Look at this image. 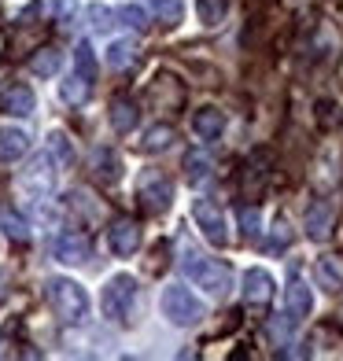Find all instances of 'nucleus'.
I'll return each instance as SVG.
<instances>
[{
  "label": "nucleus",
  "mask_w": 343,
  "mask_h": 361,
  "mask_svg": "<svg viewBox=\"0 0 343 361\" xmlns=\"http://www.w3.org/2000/svg\"><path fill=\"white\" fill-rule=\"evenodd\" d=\"M137 302H140V284H137V276H129V273H114L111 281L104 284V291H100L104 317H107L111 324H119V328L133 324Z\"/></svg>",
  "instance_id": "f257e3e1"
},
{
  "label": "nucleus",
  "mask_w": 343,
  "mask_h": 361,
  "mask_svg": "<svg viewBox=\"0 0 343 361\" xmlns=\"http://www.w3.org/2000/svg\"><path fill=\"white\" fill-rule=\"evenodd\" d=\"M181 273L195 288H203L207 295H215V299H225L229 291H233V269H229V262H218V258H207L200 251H185L181 255Z\"/></svg>",
  "instance_id": "f03ea898"
},
{
  "label": "nucleus",
  "mask_w": 343,
  "mask_h": 361,
  "mask_svg": "<svg viewBox=\"0 0 343 361\" xmlns=\"http://www.w3.org/2000/svg\"><path fill=\"white\" fill-rule=\"evenodd\" d=\"M44 299L52 306V314L63 324H81L89 317V291L71 276H48L44 281Z\"/></svg>",
  "instance_id": "7ed1b4c3"
},
{
  "label": "nucleus",
  "mask_w": 343,
  "mask_h": 361,
  "mask_svg": "<svg viewBox=\"0 0 343 361\" xmlns=\"http://www.w3.org/2000/svg\"><path fill=\"white\" fill-rule=\"evenodd\" d=\"M159 306H162V317H167L174 328H192V324H200L207 317V306L195 299L185 284H167L162 288Z\"/></svg>",
  "instance_id": "20e7f679"
},
{
  "label": "nucleus",
  "mask_w": 343,
  "mask_h": 361,
  "mask_svg": "<svg viewBox=\"0 0 343 361\" xmlns=\"http://www.w3.org/2000/svg\"><path fill=\"white\" fill-rule=\"evenodd\" d=\"M56 166L59 162L48 152H41L37 159H30V166L19 173V188L30 195V200H48L52 188H56Z\"/></svg>",
  "instance_id": "39448f33"
},
{
  "label": "nucleus",
  "mask_w": 343,
  "mask_h": 361,
  "mask_svg": "<svg viewBox=\"0 0 343 361\" xmlns=\"http://www.w3.org/2000/svg\"><path fill=\"white\" fill-rule=\"evenodd\" d=\"M137 200L148 214H162V210H170V203H174V180L162 170H144L140 180H137Z\"/></svg>",
  "instance_id": "423d86ee"
},
{
  "label": "nucleus",
  "mask_w": 343,
  "mask_h": 361,
  "mask_svg": "<svg viewBox=\"0 0 343 361\" xmlns=\"http://www.w3.org/2000/svg\"><path fill=\"white\" fill-rule=\"evenodd\" d=\"M192 221H195V228L203 233L207 243H215V247H225V243H229L225 210H222L215 200H195V203H192Z\"/></svg>",
  "instance_id": "0eeeda50"
},
{
  "label": "nucleus",
  "mask_w": 343,
  "mask_h": 361,
  "mask_svg": "<svg viewBox=\"0 0 343 361\" xmlns=\"http://www.w3.org/2000/svg\"><path fill=\"white\" fill-rule=\"evenodd\" d=\"M52 255H56V262H63V266H85V262L92 258V243H89L85 233L67 228V233H59L52 240Z\"/></svg>",
  "instance_id": "6e6552de"
},
{
  "label": "nucleus",
  "mask_w": 343,
  "mask_h": 361,
  "mask_svg": "<svg viewBox=\"0 0 343 361\" xmlns=\"http://www.w3.org/2000/svg\"><path fill=\"white\" fill-rule=\"evenodd\" d=\"M107 247L114 258H129L140 247V225L133 218H114L107 228Z\"/></svg>",
  "instance_id": "1a4fd4ad"
},
{
  "label": "nucleus",
  "mask_w": 343,
  "mask_h": 361,
  "mask_svg": "<svg viewBox=\"0 0 343 361\" xmlns=\"http://www.w3.org/2000/svg\"><path fill=\"white\" fill-rule=\"evenodd\" d=\"M240 284H243V302L255 306V310H266L270 299H273V291H277L270 269H263V266H251L248 273H243Z\"/></svg>",
  "instance_id": "9d476101"
},
{
  "label": "nucleus",
  "mask_w": 343,
  "mask_h": 361,
  "mask_svg": "<svg viewBox=\"0 0 343 361\" xmlns=\"http://www.w3.org/2000/svg\"><path fill=\"white\" fill-rule=\"evenodd\" d=\"M332 221H336V207L332 203H325V200H314L306 207V221H303V228H306V236L314 240V243H321V240H329L332 236Z\"/></svg>",
  "instance_id": "9b49d317"
},
{
  "label": "nucleus",
  "mask_w": 343,
  "mask_h": 361,
  "mask_svg": "<svg viewBox=\"0 0 343 361\" xmlns=\"http://www.w3.org/2000/svg\"><path fill=\"white\" fill-rule=\"evenodd\" d=\"M310 310H314V291H310L299 276H291L288 288H284V310L281 314H288L296 324H303L310 317Z\"/></svg>",
  "instance_id": "f8f14e48"
},
{
  "label": "nucleus",
  "mask_w": 343,
  "mask_h": 361,
  "mask_svg": "<svg viewBox=\"0 0 343 361\" xmlns=\"http://www.w3.org/2000/svg\"><path fill=\"white\" fill-rule=\"evenodd\" d=\"M270 170H273V152L258 147V152L243 162V173H240V185L243 192H263V185L270 180Z\"/></svg>",
  "instance_id": "ddd939ff"
},
{
  "label": "nucleus",
  "mask_w": 343,
  "mask_h": 361,
  "mask_svg": "<svg viewBox=\"0 0 343 361\" xmlns=\"http://www.w3.org/2000/svg\"><path fill=\"white\" fill-rule=\"evenodd\" d=\"M192 133H195V140H203V144H218L222 133H225V114L215 111V107H200L192 114Z\"/></svg>",
  "instance_id": "4468645a"
},
{
  "label": "nucleus",
  "mask_w": 343,
  "mask_h": 361,
  "mask_svg": "<svg viewBox=\"0 0 343 361\" xmlns=\"http://www.w3.org/2000/svg\"><path fill=\"white\" fill-rule=\"evenodd\" d=\"M107 118H111V129L114 133H133L137 122H140V111L129 96H114L111 107H107Z\"/></svg>",
  "instance_id": "2eb2a0df"
},
{
  "label": "nucleus",
  "mask_w": 343,
  "mask_h": 361,
  "mask_svg": "<svg viewBox=\"0 0 343 361\" xmlns=\"http://www.w3.org/2000/svg\"><path fill=\"white\" fill-rule=\"evenodd\" d=\"M30 152V133L19 126H0V162H19Z\"/></svg>",
  "instance_id": "dca6fc26"
},
{
  "label": "nucleus",
  "mask_w": 343,
  "mask_h": 361,
  "mask_svg": "<svg viewBox=\"0 0 343 361\" xmlns=\"http://www.w3.org/2000/svg\"><path fill=\"white\" fill-rule=\"evenodd\" d=\"M34 107H37V100H34V89L30 85H11L4 96H0V111L15 114V118H30Z\"/></svg>",
  "instance_id": "f3484780"
},
{
  "label": "nucleus",
  "mask_w": 343,
  "mask_h": 361,
  "mask_svg": "<svg viewBox=\"0 0 343 361\" xmlns=\"http://www.w3.org/2000/svg\"><path fill=\"white\" fill-rule=\"evenodd\" d=\"M314 281H318V288L339 295L343 291V258H336V255L318 258L314 262Z\"/></svg>",
  "instance_id": "a211bd4d"
},
{
  "label": "nucleus",
  "mask_w": 343,
  "mask_h": 361,
  "mask_svg": "<svg viewBox=\"0 0 343 361\" xmlns=\"http://www.w3.org/2000/svg\"><path fill=\"white\" fill-rule=\"evenodd\" d=\"M92 173L104 180V185H114V180L122 177V159L119 152H111V147H96L92 152Z\"/></svg>",
  "instance_id": "6ab92c4d"
},
{
  "label": "nucleus",
  "mask_w": 343,
  "mask_h": 361,
  "mask_svg": "<svg viewBox=\"0 0 343 361\" xmlns=\"http://www.w3.org/2000/svg\"><path fill=\"white\" fill-rule=\"evenodd\" d=\"M0 233H4L8 240H15V243H26L30 240V221L11 203H0Z\"/></svg>",
  "instance_id": "aec40b11"
},
{
  "label": "nucleus",
  "mask_w": 343,
  "mask_h": 361,
  "mask_svg": "<svg viewBox=\"0 0 343 361\" xmlns=\"http://www.w3.org/2000/svg\"><path fill=\"white\" fill-rule=\"evenodd\" d=\"M89 92H92V81L81 78V74H71L67 81H59V96H63V104H71V107H81L89 100Z\"/></svg>",
  "instance_id": "412c9836"
},
{
  "label": "nucleus",
  "mask_w": 343,
  "mask_h": 361,
  "mask_svg": "<svg viewBox=\"0 0 343 361\" xmlns=\"http://www.w3.org/2000/svg\"><path fill=\"white\" fill-rule=\"evenodd\" d=\"M59 67H63V56L56 48H37V52L30 56V74H37V78H56Z\"/></svg>",
  "instance_id": "4be33fe9"
},
{
  "label": "nucleus",
  "mask_w": 343,
  "mask_h": 361,
  "mask_svg": "<svg viewBox=\"0 0 343 361\" xmlns=\"http://www.w3.org/2000/svg\"><path fill=\"white\" fill-rule=\"evenodd\" d=\"M215 177L210 173V159L203 155V152H188L185 155V180L195 188V185H207V180Z\"/></svg>",
  "instance_id": "5701e85b"
},
{
  "label": "nucleus",
  "mask_w": 343,
  "mask_h": 361,
  "mask_svg": "<svg viewBox=\"0 0 343 361\" xmlns=\"http://www.w3.org/2000/svg\"><path fill=\"white\" fill-rule=\"evenodd\" d=\"M133 59H137V41L122 37V41H111V44H107V67L122 71V67H129Z\"/></svg>",
  "instance_id": "b1692460"
},
{
  "label": "nucleus",
  "mask_w": 343,
  "mask_h": 361,
  "mask_svg": "<svg viewBox=\"0 0 343 361\" xmlns=\"http://www.w3.org/2000/svg\"><path fill=\"white\" fill-rule=\"evenodd\" d=\"M236 221H240L243 240H258V236H263V214H258V207L240 203V207H236Z\"/></svg>",
  "instance_id": "393cba45"
},
{
  "label": "nucleus",
  "mask_w": 343,
  "mask_h": 361,
  "mask_svg": "<svg viewBox=\"0 0 343 361\" xmlns=\"http://www.w3.org/2000/svg\"><path fill=\"white\" fill-rule=\"evenodd\" d=\"M177 140V133H174V126H167V122H162V126H152L148 129V133H144V140H140V147H144V152H167V147Z\"/></svg>",
  "instance_id": "a878e982"
},
{
  "label": "nucleus",
  "mask_w": 343,
  "mask_h": 361,
  "mask_svg": "<svg viewBox=\"0 0 343 361\" xmlns=\"http://www.w3.org/2000/svg\"><path fill=\"white\" fill-rule=\"evenodd\" d=\"M229 11V0H195V19H200L207 30H215Z\"/></svg>",
  "instance_id": "bb28decb"
},
{
  "label": "nucleus",
  "mask_w": 343,
  "mask_h": 361,
  "mask_svg": "<svg viewBox=\"0 0 343 361\" xmlns=\"http://www.w3.org/2000/svg\"><path fill=\"white\" fill-rule=\"evenodd\" d=\"M48 155H52L59 166H71L74 162V144L63 129H52V133H48Z\"/></svg>",
  "instance_id": "cd10ccee"
},
{
  "label": "nucleus",
  "mask_w": 343,
  "mask_h": 361,
  "mask_svg": "<svg viewBox=\"0 0 343 361\" xmlns=\"http://www.w3.org/2000/svg\"><path fill=\"white\" fill-rule=\"evenodd\" d=\"M74 74L96 81V52H92L89 41H81V44L74 48Z\"/></svg>",
  "instance_id": "c85d7f7f"
},
{
  "label": "nucleus",
  "mask_w": 343,
  "mask_h": 361,
  "mask_svg": "<svg viewBox=\"0 0 343 361\" xmlns=\"http://www.w3.org/2000/svg\"><path fill=\"white\" fill-rule=\"evenodd\" d=\"M119 19H122L129 30H137V34H144V30H148V11H144L140 4H122V8H119Z\"/></svg>",
  "instance_id": "c756f323"
},
{
  "label": "nucleus",
  "mask_w": 343,
  "mask_h": 361,
  "mask_svg": "<svg viewBox=\"0 0 343 361\" xmlns=\"http://www.w3.org/2000/svg\"><path fill=\"white\" fill-rule=\"evenodd\" d=\"M148 8L159 15L167 26H174V23H181V0H148Z\"/></svg>",
  "instance_id": "7c9ffc66"
},
{
  "label": "nucleus",
  "mask_w": 343,
  "mask_h": 361,
  "mask_svg": "<svg viewBox=\"0 0 343 361\" xmlns=\"http://www.w3.org/2000/svg\"><path fill=\"white\" fill-rule=\"evenodd\" d=\"M89 19H92L96 34H107V30L114 26V19H119V11H111V8H104V4H92V8H89Z\"/></svg>",
  "instance_id": "2f4dec72"
},
{
  "label": "nucleus",
  "mask_w": 343,
  "mask_h": 361,
  "mask_svg": "<svg viewBox=\"0 0 343 361\" xmlns=\"http://www.w3.org/2000/svg\"><path fill=\"white\" fill-rule=\"evenodd\" d=\"M288 243H291V225H288V218H281V221L273 225V240L266 243V251L277 255V251H284Z\"/></svg>",
  "instance_id": "473e14b6"
},
{
  "label": "nucleus",
  "mask_w": 343,
  "mask_h": 361,
  "mask_svg": "<svg viewBox=\"0 0 343 361\" xmlns=\"http://www.w3.org/2000/svg\"><path fill=\"white\" fill-rule=\"evenodd\" d=\"M52 4V15H56V23H67L71 15L78 11V0H48Z\"/></svg>",
  "instance_id": "72a5a7b5"
},
{
  "label": "nucleus",
  "mask_w": 343,
  "mask_h": 361,
  "mask_svg": "<svg viewBox=\"0 0 343 361\" xmlns=\"http://www.w3.org/2000/svg\"><path fill=\"white\" fill-rule=\"evenodd\" d=\"M332 111H336V104H321V114H318V118H321V129H329V126L336 122Z\"/></svg>",
  "instance_id": "f704fd0d"
},
{
  "label": "nucleus",
  "mask_w": 343,
  "mask_h": 361,
  "mask_svg": "<svg viewBox=\"0 0 343 361\" xmlns=\"http://www.w3.org/2000/svg\"><path fill=\"white\" fill-rule=\"evenodd\" d=\"M4 347H8V339H4V332H0V357H4Z\"/></svg>",
  "instance_id": "c9c22d12"
}]
</instances>
